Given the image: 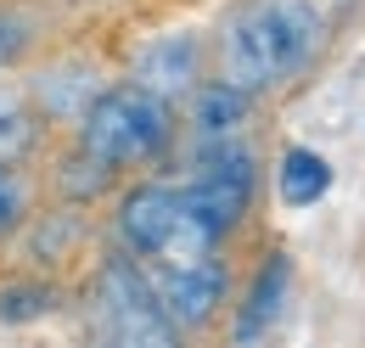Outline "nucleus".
<instances>
[{
  "mask_svg": "<svg viewBox=\"0 0 365 348\" xmlns=\"http://www.w3.org/2000/svg\"><path fill=\"white\" fill-rule=\"evenodd\" d=\"M320 51H326L320 0H236L208 40V73L264 101L298 85L320 62Z\"/></svg>",
  "mask_w": 365,
  "mask_h": 348,
  "instance_id": "f257e3e1",
  "label": "nucleus"
},
{
  "mask_svg": "<svg viewBox=\"0 0 365 348\" xmlns=\"http://www.w3.org/2000/svg\"><path fill=\"white\" fill-rule=\"evenodd\" d=\"M175 140H180V107L140 79L101 85L73 118V152H85L113 180L158 169L175 152Z\"/></svg>",
  "mask_w": 365,
  "mask_h": 348,
  "instance_id": "f03ea898",
  "label": "nucleus"
},
{
  "mask_svg": "<svg viewBox=\"0 0 365 348\" xmlns=\"http://www.w3.org/2000/svg\"><path fill=\"white\" fill-rule=\"evenodd\" d=\"M113 236L146 270L185 264V259H202V253H220L225 247L202 225V214L191 208L180 180H130L118 191V208H113Z\"/></svg>",
  "mask_w": 365,
  "mask_h": 348,
  "instance_id": "7ed1b4c3",
  "label": "nucleus"
},
{
  "mask_svg": "<svg viewBox=\"0 0 365 348\" xmlns=\"http://www.w3.org/2000/svg\"><path fill=\"white\" fill-rule=\"evenodd\" d=\"M85 320L101 343H130V348H163L180 343L175 320L158 304V287L146 275V264L130 259L124 247H113L85 281Z\"/></svg>",
  "mask_w": 365,
  "mask_h": 348,
  "instance_id": "20e7f679",
  "label": "nucleus"
},
{
  "mask_svg": "<svg viewBox=\"0 0 365 348\" xmlns=\"http://www.w3.org/2000/svg\"><path fill=\"white\" fill-rule=\"evenodd\" d=\"M185 197H191V208L202 214V225L230 242L247 214H253V203H259V152L247 146V140H225V146H202V152H191V169H185Z\"/></svg>",
  "mask_w": 365,
  "mask_h": 348,
  "instance_id": "39448f33",
  "label": "nucleus"
},
{
  "mask_svg": "<svg viewBox=\"0 0 365 348\" xmlns=\"http://www.w3.org/2000/svg\"><path fill=\"white\" fill-rule=\"evenodd\" d=\"M146 275H152L158 304H163V314L175 320V332H180V337L208 332V326L230 309V264H225V247H220V253H202V259H185V264L146 270Z\"/></svg>",
  "mask_w": 365,
  "mask_h": 348,
  "instance_id": "423d86ee",
  "label": "nucleus"
},
{
  "mask_svg": "<svg viewBox=\"0 0 365 348\" xmlns=\"http://www.w3.org/2000/svg\"><path fill=\"white\" fill-rule=\"evenodd\" d=\"M253 113H259V96H247L242 85H230L220 73H208V79L180 101V135H185L191 152L225 146V140H247Z\"/></svg>",
  "mask_w": 365,
  "mask_h": 348,
  "instance_id": "0eeeda50",
  "label": "nucleus"
},
{
  "mask_svg": "<svg viewBox=\"0 0 365 348\" xmlns=\"http://www.w3.org/2000/svg\"><path fill=\"white\" fill-rule=\"evenodd\" d=\"M130 79L152 85L158 96H169V101L180 107L185 96L208 79V45L197 40V34H163V40H152L140 51V62H135Z\"/></svg>",
  "mask_w": 365,
  "mask_h": 348,
  "instance_id": "6e6552de",
  "label": "nucleus"
},
{
  "mask_svg": "<svg viewBox=\"0 0 365 348\" xmlns=\"http://www.w3.org/2000/svg\"><path fill=\"white\" fill-rule=\"evenodd\" d=\"M287 298H292V259H287L281 247H270L264 264L253 270V281H247L236 314H230V337H236V343H259L275 320H281Z\"/></svg>",
  "mask_w": 365,
  "mask_h": 348,
  "instance_id": "1a4fd4ad",
  "label": "nucleus"
},
{
  "mask_svg": "<svg viewBox=\"0 0 365 348\" xmlns=\"http://www.w3.org/2000/svg\"><path fill=\"white\" fill-rule=\"evenodd\" d=\"M46 135H51V118L40 113L34 90L0 79V158L6 163H34L46 152Z\"/></svg>",
  "mask_w": 365,
  "mask_h": 348,
  "instance_id": "9d476101",
  "label": "nucleus"
},
{
  "mask_svg": "<svg viewBox=\"0 0 365 348\" xmlns=\"http://www.w3.org/2000/svg\"><path fill=\"white\" fill-rule=\"evenodd\" d=\"M275 185H281V203L287 208H315L320 197L331 191V163L320 152H309V146H292V152H281Z\"/></svg>",
  "mask_w": 365,
  "mask_h": 348,
  "instance_id": "9b49d317",
  "label": "nucleus"
},
{
  "mask_svg": "<svg viewBox=\"0 0 365 348\" xmlns=\"http://www.w3.org/2000/svg\"><path fill=\"white\" fill-rule=\"evenodd\" d=\"M34 219V180H29V163H6L0 158V247Z\"/></svg>",
  "mask_w": 365,
  "mask_h": 348,
  "instance_id": "f8f14e48",
  "label": "nucleus"
},
{
  "mask_svg": "<svg viewBox=\"0 0 365 348\" xmlns=\"http://www.w3.org/2000/svg\"><path fill=\"white\" fill-rule=\"evenodd\" d=\"M29 45H34L29 17H17V11H6V6H0V73H6V68H17V62L29 56Z\"/></svg>",
  "mask_w": 365,
  "mask_h": 348,
  "instance_id": "ddd939ff",
  "label": "nucleus"
}]
</instances>
